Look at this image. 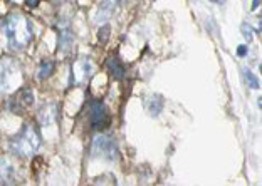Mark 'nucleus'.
<instances>
[{
	"label": "nucleus",
	"instance_id": "obj_1",
	"mask_svg": "<svg viewBox=\"0 0 262 186\" xmlns=\"http://www.w3.org/2000/svg\"><path fill=\"white\" fill-rule=\"evenodd\" d=\"M2 31L12 51H22L32 40V26L22 14H10L2 24Z\"/></svg>",
	"mask_w": 262,
	"mask_h": 186
},
{
	"label": "nucleus",
	"instance_id": "obj_2",
	"mask_svg": "<svg viewBox=\"0 0 262 186\" xmlns=\"http://www.w3.org/2000/svg\"><path fill=\"white\" fill-rule=\"evenodd\" d=\"M10 148L20 158H31V156H34L40 148V136L37 129L31 124L24 126L20 133L15 134L14 140L10 141Z\"/></svg>",
	"mask_w": 262,
	"mask_h": 186
},
{
	"label": "nucleus",
	"instance_id": "obj_3",
	"mask_svg": "<svg viewBox=\"0 0 262 186\" xmlns=\"http://www.w3.org/2000/svg\"><path fill=\"white\" fill-rule=\"evenodd\" d=\"M22 79L20 67L14 59H2L0 61V94H9L17 89Z\"/></svg>",
	"mask_w": 262,
	"mask_h": 186
},
{
	"label": "nucleus",
	"instance_id": "obj_4",
	"mask_svg": "<svg viewBox=\"0 0 262 186\" xmlns=\"http://www.w3.org/2000/svg\"><path fill=\"white\" fill-rule=\"evenodd\" d=\"M91 153L94 158H98V159L115 161L118 158V149H116L115 141L104 134L94 136L93 145H91Z\"/></svg>",
	"mask_w": 262,
	"mask_h": 186
},
{
	"label": "nucleus",
	"instance_id": "obj_5",
	"mask_svg": "<svg viewBox=\"0 0 262 186\" xmlns=\"http://www.w3.org/2000/svg\"><path fill=\"white\" fill-rule=\"evenodd\" d=\"M89 123H91L93 129H104L110 124L108 111H106L103 103H99V101L91 103V106H89Z\"/></svg>",
	"mask_w": 262,
	"mask_h": 186
},
{
	"label": "nucleus",
	"instance_id": "obj_6",
	"mask_svg": "<svg viewBox=\"0 0 262 186\" xmlns=\"http://www.w3.org/2000/svg\"><path fill=\"white\" fill-rule=\"evenodd\" d=\"M93 73H94L93 61H91V59H88V57H82L74 64L73 71H71V79H74L76 84H81V82L88 81L89 77L93 76Z\"/></svg>",
	"mask_w": 262,
	"mask_h": 186
},
{
	"label": "nucleus",
	"instance_id": "obj_7",
	"mask_svg": "<svg viewBox=\"0 0 262 186\" xmlns=\"http://www.w3.org/2000/svg\"><path fill=\"white\" fill-rule=\"evenodd\" d=\"M57 116H59V107L56 103H47L39 109L37 112V119L39 123L42 126H51L57 121Z\"/></svg>",
	"mask_w": 262,
	"mask_h": 186
},
{
	"label": "nucleus",
	"instance_id": "obj_8",
	"mask_svg": "<svg viewBox=\"0 0 262 186\" xmlns=\"http://www.w3.org/2000/svg\"><path fill=\"white\" fill-rule=\"evenodd\" d=\"M34 104V92L31 91V89H24V91L19 92V96H17L15 99L10 101V106L14 107V111H24L27 109V107H31Z\"/></svg>",
	"mask_w": 262,
	"mask_h": 186
},
{
	"label": "nucleus",
	"instance_id": "obj_9",
	"mask_svg": "<svg viewBox=\"0 0 262 186\" xmlns=\"http://www.w3.org/2000/svg\"><path fill=\"white\" fill-rule=\"evenodd\" d=\"M15 181V166L9 159L0 158V184H10Z\"/></svg>",
	"mask_w": 262,
	"mask_h": 186
},
{
	"label": "nucleus",
	"instance_id": "obj_10",
	"mask_svg": "<svg viewBox=\"0 0 262 186\" xmlns=\"http://www.w3.org/2000/svg\"><path fill=\"white\" fill-rule=\"evenodd\" d=\"M73 45V32L69 31L68 26L61 27V32H59V49L61 51H69V47Z\"/></svg>",
	"mask_w": 262,
	"mask_h": 186
},
{
	"label": "nucleus",
	"instance_id": "obj_11",
	"mask_svg": "<svg viewBox=\"0 0 262 186\" xmlns=\"http://www.w3.org/2000/svg\"><path fill=\"white\" fill-rule=\"evenodd\" d=\"M110 71H111V74L115 79H123V76H124V67H123V64L120 62V59H111L110 61Z\"/></svg>",
	"mask_w": 262,
	"mask_h": 186
},
{
	"label": "nucleus",
	"instance_id": "obj_12",
	"mask_svg": "<svg viewBox=\"0 0 262 186\" xmlns=\"http://www.w3.org/2000/svg\"><path fill=\"white\" fill-rule=\"evenodd\" d=\"M146 106H148V111H150V114L157 116V114L162 111L163 101H162V98H160V96H153V98L150 99V103H148Z\"/></svg>",
	"mask_w": 262,
	"mask_h": 186
},
{
	"label": "nucleus",
	"instance_id": "obj_13",
	"mask_svg": "<svg viewBox=\"0 0 262 186\" xmlns=\"http://www.w3.org/2000/svg\"><path fill=\"white\" fill-rule=\"evenodd\" d=\"M111 14H113V5H111V2H106L103 7L98 10V15H96V19H94V20H96V22L106 20Z\"/></svg>",
	"mask_w": 262,
	"mask_h": 186
},
{
	"label": "nucleus",
	"instance_id": "obj_14",
	"mask_svg": "<svg viewBox=\"0 0 262 186\" xmlns=\"http://www.w3.org/2000/svg\"><path fill=\"white\" fill-rule=\"evenodd\" d=\"M52 73H54V62H44L42 65H40L39 79H46V77H49Z\"/></svg>",
	"mask_w": 262,
	"mask_h": 186
},
{
	"label": "nucleus",
	"instance_id": "obj_15",
	"mask_svg": "<svg viewBox=\"0 0 262 186\" xmlns=\"http://www.w3.org/2000/svg\"><path fill=\"white\" fill-rule=\"evenodd\" d=\"M244 76H246V81H247L249 86H251L252 89H259V86H260V84H259V79L251 73V71H249V69H244Z\"/></svg>",
	"mask_w": 262,
	"mask_h": 186
},
{
	"label": "nucleus",
	"instance_id": "obj_16",
	"mask_svg": "<svg viewBox=\"0 0 262 186\" xmlns=\"http://www.w3.org/2000/svg\"><path fill=\"white\" fill-rule=\"evenodd\" d=\"M98 35H99V40H101V42H106V40H108V35H110V27H108V26L101 27Z\"/></svg>",
	"mask_w": 262,
	"mask_h": 186
},
{
	"label": "nucleus",
	"instance_id": "obj_17",
	"mask_svg": "<svg viewBox=\"0 0 262 186\" xmlns=\"http://www.w3.org/2000/svg\"><path fill=\"white\" fill-rule=\"evenodd\" d=\"M242 35L247 39V42H249V40H252V29L249 27L247 24H244V26H242Z\"/></svg>",
	"mask_w": 262,
	"mask_h": 186
},
{
	"label": "nucleus",
	"instance_id": "obj_18",
	"mask_svg": "<svg viewBox=\"0 0 262 186\" xmlns=\"http://www.w3.org/2000/svg\"><path fill=\"white\" fill-rule=\"evenodd\" d=\"M237 54H239V57H244L247 54V45H239L237 47Z\"/></svg>",
	"mask_w": 262,
	"mask_h": 186
},
{
	"label": "nucleus",
	"instance_id": "obj_19",
	"mask_svg": "<svg viewBox=\"0 0 262 186\" xmlns=\"http://www.w3.org/2000/svg\"><path fill=\"white\" fill-rule=\"evenodd\" d=\"M37 4H39V0H27V5H29V7H35Z\"/></svg>",
	"mask_w": 262,
	"mask_h": 186
},
{
	"label": "nucleus",
	"instance_id": "obj_20",
	"mask_svg": "<svg viewBox=\"0 0 262 186\" xmlns=\"http://www.w3.org/2000/svg\"><path fill=\"white\" fill-rule=\"evenodd\" d=\"M257 5H259V0H254V4H252V9H257Z\"/></svg>",
	"mask_w": 262,
	"mask_h": 186
},
{
	"label": "nucleus",
	"instance_id": "obj_21",
	"mask_svg": "<svg viewBox=\"0 0 262 186\" xmlns=\"http://www.w3.org/2000/svg\"><path fill=\"white\" fill-rule=\"evenodd\" d=\"M212 2H215V4H224L225 0H212Z\"/></svg>",
	"mask_w": 262,
	"mask_h": 186
}]
</instances>
